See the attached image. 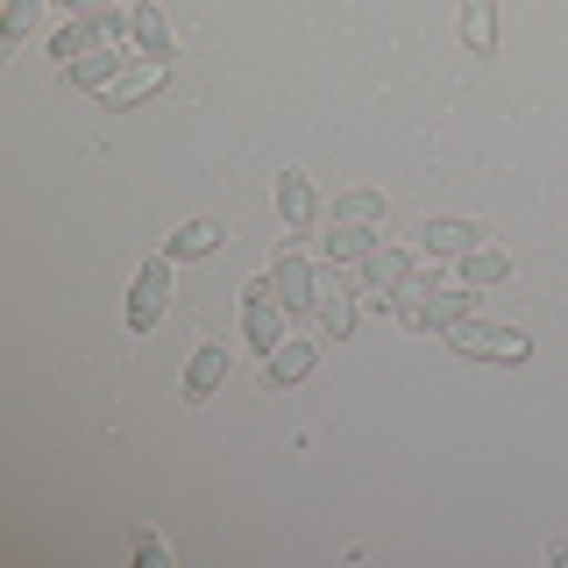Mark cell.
Segmentation results:
<instances>
[{"mask_svg":"<svg viewBox=\"0 0 568 568\" xmlns=\"http://www.w3.org/2000/svg\"><path fill=\"white\" fill-rule=\"evenodd\" d=\"M469 306H476V284L462 271H426V277L413 271L398 284V298H390V313L419 334H448L455 320H469Z\"/></svg>","mask_w":568,"mask_h":568,"instance_id":"obj_1","label":"cell"},{"mask_svg":"<svg viewBox=\"0 0 568 568\" xmlns=\"http://www.w3.org/2000/svg\"><path fill=\"white\" fill-rule=\"evenodd\" d=\"M448 342H455V355H469V363H526L532 355V334L490 327V320H455Z\"/></svg>","mask_w":568,"mask_h":568,"instance_id":"obj_2","label":"cell"},{"mask_svg":"<svg viewBox=\"0 0 568 568\" xmlns=\"http://www.w3.org/2000/svg\"><path fill=\"white\" fill-rule=\"evenodd\" d=\"M271 284H277V298L292 313H313V292H320V271H313V256L298 248L292 235H284L277 248H271Z\"/></svg>","mask_w":568,"mask_h":568,"instance_id":"obj_3","label":"cell"},{"mask_svg":"<svg viewBox=\"0 0 568 568\" xmlns=\"http://www.w3.org/2000/svg\"><path fill=\"white\" fill-rule=\"evenodd\" d=\"M171 271H178V256L164 248V256H150L135 271V292H129V327L135 334H150L156 320H164V306H171Z\"/></svg>","mask_w":568,"mask_h":568,"instance_id":"obj_4","label":"cell"},{"mask_svg":"<svg viewBox=\"0 0 568 568\" xmlns=\"http://www.w3.org/2000/svg\"><path fill=\"white\" fill-rule=\"evenodd\" d=\"M284 320H292V306L277 298V284H271V277H256V284L242 292V334H248V342H256L263 355H271V348L284 342Z\"/></svg>","mask_w":568,"mask_h":568,"instance_id":"obj_5","label":"cell"},{"mask_svg":"<svg viewBox=\"0 0 568 568\" xmlns=\"http://www.w3.org/2000/svg\"><path fill=\"white\" fill-rule=\"evenodd\" d=\"M156 85H171V58H135L129 71H121L114 85H100V106L106 114H121V106H135V100H150Z\"/></svg>","mask_w":568,"mask_h":568,"instance_id":"obj_6","label":"cell"},{"mask_svg":"<svg viewBox=\"0 0 568 568\" xmlns=\"http://www.w3.org/2000/svg\"><path fill=\"white\" fill-rule=\"evenodd\" d=\"M413 277V256H405V248H369L363 256V292H369V306H384L390 313V298H398V284Z\"/></svg>","mask_w":568,"mask_h":568,"instance_id":"obj_7","label":"cell"},{"mask_svg":"<svg viewBox=\"0 0 568 568\" xmlns=\"http://www.w3.org/2000/svg\"><path fill=\"white\" fill-rule=\"evenodd\" d=\"M313 213H320L313 178H306V171H277V221H284V235H306Z\"/></svg>","mask_w":568,"mask_h":568,"instance_id":"obj_8","label":"cell"},{"mask_svg":"<svg viewBox=\"0 0 568 568\" xmlns=\"http://www.w3.org/2000/svg\"><path fill=\"white\" fill-rule=\"evenodd\" d=\"M369 248H377V227H363V221H334V227H320V256H327L334 271L363 263Z\"/></svg>","mask_w":568,"mask_h":568,"instance_id":"obj_9","label":"cell"},{"mask_svg":"<svg viewBox=\"0 0 568 568\" xmlns=\"http://www.w3.org/2000/svg\"><path fill=\"white\" fill-rule=\"evenodd\" d=\"M129 64H135V58H129V43H100V50H85V58H79V64H64V71H71V85L100 93V85H114Z\"/></svg>","mask_w":568,"mask_h":568,"instance_id":"obj_10","label":"cell"},{"mask_svg":"<svg viewBox=\"0 0 568 568\" xmlns=\"http://www.w3.org/2000/svg\"><path fill=\"white\" fill-rule=\"evenodd\" d=\"M221 384H227V342H200V355L185 363V405L213 398Z\"/></svg>","mask_w":568,"mask_h":568,"instance_id":"obj_11","label":"cell"},{"mask_svg":"<svg viewBox=\"0 0 568 568\" xmlns=\"http://www.w3.org/2000/svg\"><path fill=\"white\" fill-rule=\"evenodd\" d=\"M484 242V221H455V213H440V221H426V248H434L440 263H462L469 248Z\"/></svg>","mask_w":568,"mask_h":568,"instance_id":"obj_12","label":"cell"},{"mask_svg":"<svg viewBox=\"0 0 568 568\" xmlns=\"http://www.w3.org/2000/svg\"><path fill=\"white\" fill-rule=\"evenodd\" d=\"M313 313H320V334L327 342H342V334L355 327V292L342 277H320V292H313Z\"/></svg>","mask_w":568,"mask_h":568,"instance_id":"obj_13","label":"cell"},{"mask_svg":"<svg viewBox=\"0 0 568 568\" xmlns=\"http://www.w3.org/2000/svg\"><path fill=\"white\" fill-rule=\"evenodd\" d=\"M129 36H135L142 58H171V14L156 8V0H135L129 8Z\"/></svg>","mask_w":568,"mask_h":568,"instance_id":"obj_14","label":"cell"},{"mask_svg":"<svg viewBox=\"0 0 568 568\" xmlns=\"http://www.w3.org/2000/svg\"><path fill=\"white\" fill-rule=\"evenodd\" d=\"M263 377H271L277 390H284V384H298V377H313V342H292V334H284V342L263 355Z\"/></svg>","mask_w":568,"mask_h":568,"instance_id":"obj_15","label":"cell"},{"mask_svg":"<svg viewBox=\"0 0 568 568\" xmlns=\"http://www.w3.org/2000/svg\"><path fill=\"white\" fill-rule=\"evenodd\" d=\"M462 43H469V58L497 50V0H462Z\"/></svg>","mask_w":568,"mask_h":568,"instance_id":"obj_16","label":"cell"},{"mask_svg":"<svg viewBox=\"0 0 568 568\" xmlns=\"http://www.w3.org/2000/svg\"><path fill=\"white\" fill-rule=\"evenodd\" d=\"M221 242H227V227H221V221H206V213H200V221H185V227L171 235V256H178V263H200V256H213Z\"/></svg>","mask_w":568,"mask_h":568,"instance_id":"obj_17","label":"cell"},{"mask_svg":"<svg viewBox=\"0 0 568 568\" xmlns=\"http://www.w3.org/2000/svg\"><path fill=\"white\" fill-rule=\"evenodd\" d=\"M455 271H462V277H469V284H476V292H484V284H505V277H511V256H505V248H490V242H476V248H469V256H462V263H455Z\"/></svg>","mask_w":568,"mask_h":568,"instance_id":"obj_18","label":"cell"},{"mask_svg":"<svg viewBox=\"0 0 568 568\" xmlns=\"http://www.w3.org/2000/svg\"><path fill=\"white\" fill-rule=\"evenodd\" d=\"M334 221H363V227H377L384 221V192H369V185H355L334 200Z\"/></svg>","mask_w":568,"mask_h":568,"instance_id":"obj_19","label":"cell"},{"mask_svg":"<svg viewBox=\"0 0 568 568\" xmlns=\"http://www.w3.org/2000/svg\"><path fill=\"white\" fill-rule=\"evenodd\" d=\"M36 22H43V8H36V0H8V43L36 36Z\"/></svg>","mask_w":568,"mask_h":568,"instance_id":"obj_20","label":"cell"},{"mask_svg":"<svg viewBox=\"0 0 568 568\" xmlns=\"http://www.w3.org/2000/svg\"><path fill=\"white\" fill-rule=\"evenodd\" d=\"M71 14H85V22H121V0H64Z\"/></svg>","mask_w":568,"mask_h":568,"instance_id":"obj_21","label":"cell"},{"mask_svg":"<svg viewBox=\"0 0 568 568\" xmlns=\"http://www.w3.org/2000/svg\"><path fill=\"white\" fill-rule=\"evenodd\" d=\"M164 555H171V547L156 540V532H135V561H164Z\"/></svg>","mask_w":568,"mask_h":568,"instance_id":"obj_22","label":"cell"}]
</instances>
